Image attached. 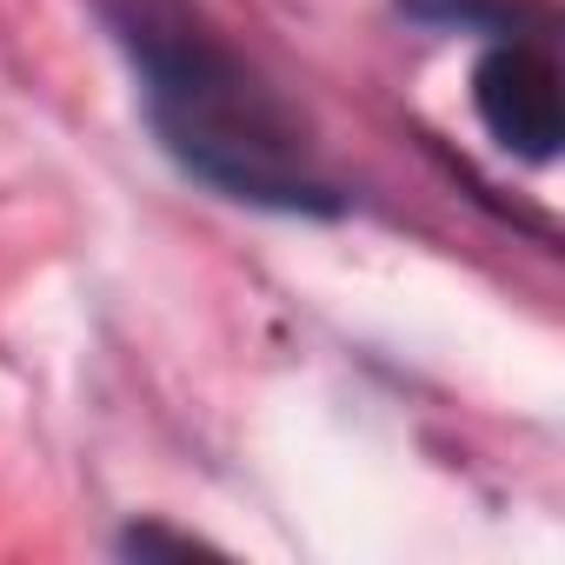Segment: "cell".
I'll return each instance as SVG.
<instances>
[{
    "label": "cell",
    "instance_id": "cell-2",
    "mask_svg": "<svg viewBox=\"0 0 565 565\" xmlns=\"http://www.w3.org/2000/svg\"><path fill=\"white\" fill-rule=\"evenodd\" d=\"M472 107L486 120V134L499 147H512L519 160H552L565 140V100H558V67L539 41L505 34L479 74H472Z\"/></svg>",
    "mask_w": 565,
    "mask_h": 565
},
{
    "label": "cell",
    "instance_id": "cell-1",
    "mask_svg": "<svg viewBox=\"0 0 565 565\" xmlns=\"http://www.w3.org/2000/svg\"><path fill=\"white\" fill-rule=\"evenodd\" d=\"M107 21L140 67L147 114L160 140L193 167L206 186L287 206V213H333V186L313 167L300 120L279 107V94L180 0H107Z\"/></svg>",
    "mask_w": 565,
    "mask_h": 565
},
{
    "label": "cell",
    "instance_id": "cell-3",
    "mask_svg": "<svg viewBox=\"0 0 565 565\" xmlns=\"http://www.w3.org/2000/svg\"><path fill=\"white\" fill-rule=\"evenodd\" d=\"M419 21H439V28H492V34H519V14L525 0H406Z\"/></svg>",
    "mask_w": 565,
    "mask_h": 565
}]
</instances>
